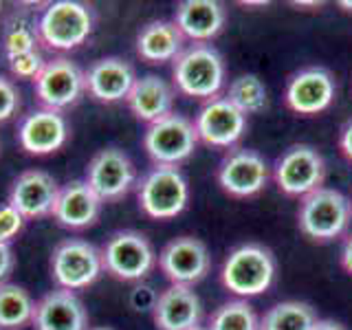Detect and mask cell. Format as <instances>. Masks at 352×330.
I'll return each mask as SVG.
<instances>
[{
    "label": "cell",
    "instance_id": "obj_1",
    "mask_svg": "<svg viewBox=\"0 0 352 330\" xmlns=\"http://www.w3.org/2000/svg\"><path fill=\"white\" fill-rule=\"evenodd\" d=\"M172 77L176 91L192 99L220 97L225 86V60L212 44H190L172 62Z\"/></svg>",
    "mask_w": 352,
    "mask_h": 330
},
{
    "label": "cell",
    "instance_id": "obj_2",
    "mask_svg": "<svg viewBox=\"0 0 352 330\" xmlns=\"http://www.w3.org/2000/svg\"><path fill=\"white\" fill-rule=\"evenodd\" d=\"M275 275H278V262L271 249L258 242H247L229 251L220 269V282L229 293L238 295V300H247L269 291Z\"/></svg>",
    "mask_w": 352,
    "mask_h": 330
},
{
    "label": "cell",
    "instance_id": "obj_3",
    "mask_svg": "<svg viewBox=\"0 0 352 330\" xmlns=\"http://www.w3.org/2000/svg\"><path fill=\"white\" fill-rule=\"evenodd\" d=\"M352 201L333 187H319L302 198L297 209L300 231L313 242H333L350 229Z\"/></svg>",
    "mask_w": 352,
    "mask_h": 330
},
{
    "label": "cell",
    "instance_id": "obj_4",
    "mask_svg": "<svg viewBox=\"0 0 352 330\" xmlns=\"http://www.w3.org/2000/svg\"><path fill=\"white\" fill-rule=\"evenodd\" d=\"M40 44L53 51H71L93 33V11L77 0H55L38 16Z\"/></svg>",
    "mask_w": 352,
    "mask_h": 330
},
{
    "label": "cell",
    "instance_id": "obj_5",
    "mask_svg": "<svg viewBox=\"0 0 352 330\" xmlns=\"http://www.w3.org/2000/svg\"><path fill=\"white\" fill-rule=\"evenodd\" d=\"M141 212L154 220H170L185 212L190 203V185L179 168L154 165L137 185Z\"/></svg>",
    "mask_w": 352,
    "mask_h": 330
},
{
    "label": "cell",
    "instance_id": "obj_6",
    "mask_svg": "<svg viewBox=\"0 0 352 330\" xmlns=\"http://www.w3.org/2000/svg\"><path fill=\"white\" fill-rule=\"evenodd\" d=\"M99 251L104 271L121 282H143L157 264V253L150 240L132 229L115 231Z\"/></svg>",
    "mask_w": 352,
    "mask_h": 330
},
{
    "label": "cell",
    "instance_id": "obj_7",
    "mask_svg": "<svg viewBox=\"0 0 352 330\" xmlns=\"http://www.w3.org/2000/svg\"><path fill=\"white\" fill-rule=\"evenodd\" d=\"M196 146L198 135L194 121L179 113H172L159 119L157 124H150L143 135V150L148 152L154 165L179 168L196 152Z\"/></svg>",
    "mask_w": 352,
    "mask_h": 330
},
{
    "label": "cell",
    "instance_id": "obj_8",
    "mask_svg": "<svg viewBox=\"0 0 352 330\" xmlns=\"http://www.w3.org/2000/svg\"><path fill=\"white\" fill-rule=\"evenodd\" d=\"M273 179L282 194L304 198L317 192L326 179L324 157L313 146L295 143V146L286 148L275 161Z\"/></svg>",
    "mask_w": 352,
    "mask_h": 330
},
{
    "label": "cell",
    "instance_id": "obj_9",
    "mask_svg": "<svg viewBox=\"0 0 352 330\" xmlns=\"http://www.w3.org/2000/svg\"><path fill=\"white\" fill-rule=\"evenodd\" d=\"M104 273L102 251L82 238L62 240L53 249L51 275L55 284L66 291H80L91 286Z\"/></svg>",
    "mask_w": 352,
    "mask_h": 330
},
{
    "label": "cell",
    "instance_id": "obj_10",
    "mask_svg": "<svg viewBox=\"0 0 352 330\" xmlns=\"http://www.w3.org/2000/svg\"><path fill=\"white\" fill-rule=\"evenodd\" d=\"M337 82L324 66H306L293 73L286 82L284 102L291 113L300 117L322 115L335 104Z\"/></svg>",
    "mask_w": 352,
    "mask_h": 330
},
{
    "label": "cell",
    "instance_id": "obj_11",
    "mask_svg": "<svg viewBox=\"0 0 352 330\" xmlns=\"http://www.w3.org/2000/svg\"><path fill=\"white\" fill-rule=\"evenodd\" d=\"M216 179L220 190L234 198L258 196L271 179L269 163L256 150L236 148L220 161Z\"/></svg>",
    "mask_w": 352,
    "mask_h": 330
},
{
    "label": "cell",
    "instance_id": "obj_12",
    "mask_svg": "<svg viewBox=\"0 0 352 330\" xmlns=\"http://www.w3.org/2000/svg\"><path fill=\"white\" fill-rule=\"evenodd\" d=\"M135 181V163L119 148L99 150L86 168V183L102 203L121 201L132 190Z\"/></svg>",
    "mask_w": 352,
    "mask_h": 330
},
{
    "label": "cell",
    "instance_id": "obj_13",
    "mask_svg": "<svg viewBox=\"0 0 352 330\" xmlns=\"http://www.w3.org/2000/svg\"><path fill=\"white\" fill-rule=\"evenodd\" d=\"M159 269L170 284L194 286L207 278L212 269V256L203 240L194 236H179L170 240L159 253Z\"/></svg>",
    "mask_w": 352,
    "mask_h": 330
},
{
    "label": "cell",
    "instance_id": "obj_14",
    "mask_svg": "<svg viewBox=\"0 0 352 330\" xmlns=\"http://www.w3.org/2000/svg\"><path fill=\"white\" fill-rule=\"evenodd\" d=\"M33 88L42 108L62 113L64 108L77 104V99L86 91L84 71L69 58L47 60L42 73L33 82Z\"/></svg>",
    "mask_w": 352,
    "mask_h": 330
},
{
    "label": "cell",
    "instance_id": "obj_15",
    "mask_svg": "<svg viewBox=\"0 0 352 330\" xmlns=\"http://www.w3.org/2000/svg\"><path fill=\"white\" fill-rule=\"evenodd\" d=\"M198 141L212 148H234L247 132V115L227 97H214L205 102L194 119Z\"/></svg>",
    "mask_w": 352,
    "mask_h": 330
},
{
    "label": "cell",
    "instance_id": "obj_16",
    "mask_svg": "<svg viewBox=\"0 0 352 330\" xmlns=\"http://www.w3.org/2000/svg\"><path fill=\"white\" fill-rule=\"evenodd\" d=\"M66 141H69V124L58 110H31L29 115L22 117L18 126L20 148L29 154H36V157H47V154L58 152Z\"/></svg>",
    "mask_w": 352,
    "mask_h": 330
},
{
    "label": "cell",
    "instance_id": "obj_17",
    "mask_svg": "<svg viewBox=\"0 0 352 330\" xmlns=\"http://www.w3.org/2000/svg\"><path fill=\"white\" fill-rule=\"evenodd\" d=\"M60 185L49 172L27 170L14 181L9 190V205L31 220L53 214V205L58 201Z\"/></svg>",
    "mask_w": 352,
    "mask_h": 330
},
{
    "label": "cell",
    "instance_id": "obj_18",
    "mask_svg": "<svg viewBox=\"0 0 352 330\" xmlns=\"http://www.w3.org/2000/svg\"><path fill=\"white\" fill-rule=\"evenodd\" d=\"M84 82L86 93L93 99L104 104H115L128 97L130 88L137 82V75L130 62L110 55V58L95 60L88 66L84 71Z\"/></svg>",
    "mask_w": 352,
    "mask_h": 330
},
{
    "label": "cell",
    "instance_id": "obj_19",
    "mask_svg": "<svg viewBox=\"0 0 352 330\" xmlns=\"http://www.w3.org/2000/svg\"><path fill=\"white\" fill-rule=\"evenodd\" d=\"M203 306L192 286L170 284L161 291L152 308V319L159 330H194L201 326Z\"/></svg>",
    "mask_w": 352,
    "mask_h": 330
},
{
    "label": "cell",
    "instance_id": "obj_20",
    "mask_svg": "<svg viewBox=\"0 0 352 330\" xmlns=\"http://www.w3.org/2000/svg\"><path fill=\"white\" fill-rule=\"evenodd\" d=\"M31 324L36 330H86L88 313L73 291L55 289L36 302Z\"/></svg>",
    "mask_w": 352,
    "mask_h": 330
},
{
    "label": "cell",
    "instance_id": "obj_21",
    "mask_svg": "<svg viewBox=\"0 0 352 330\" xmlns=\"http://www.w3.org/2000/svg\"><path fill=\"white\" fill-rule=\"evenodd\" d=\"M174 25L185 40L194 44H209L225 29L227 11L216 0H185L176 5Z\"/></svg>",
    "mask_w": 352,
    "mask_h": 330
},
{
    "label": "cell",
    "instance_id": "obj_22",
    "mask_svg": "<svg viewBox=\"0 0 352 330\" xmlns=\"http://www.w3.org/2000/svg\"><path fill=\"white\" fill-rule=\"evenodd\" d=\"M102 201L86 181H71L60 187L58 201L53 205V218L66 229H86L99 218Z\"/></svg>",
    "mask_w": 352,
    "mask_h": 330
},
{
    "label": "cell",
    "instance_id": "obj_23",
    "mask_svg": "<svg viewBox=\"0 0 352 330\" xmlns=\"http://www.w3.org/2000/svg\"><path fill=\"white\" fill-rule=\"evenodd\" d=\"M126 104L143 124H157L159 119L174 113V88L159 75H143L130 88Z\"/></svg>",
    "mask_w": 352,
    "mask_h": 330
},
{
    "label": "cell",
    "instance_id": "obj_24",
    "mask_svg": "<svg viewBox=\"0 0 352 330\" xmlns=\"http://www.w3.org/2000/svg\"><path fill=\"white\" fill-rule=\"evenodd\" d=\"M183 49L185 38L172 20H152L137 36V53L148 64L174 62Z\"/></svg>",
    "mask_w": 352,
    "mask_h": 330
},
{
    "label": "cell",
    "instance_id": "obj_25",
    "mask_svg": "<svg viewBox=\"0 0 352 330\" xmlns=\"http://www.w3.org/2000/svg\"><path fill=\"white\" fill-rule=\"evenodd\" d=\"M0 44H3L5 58H14L20 53L38 51L40 33L38 18L29 14L27 9H16L5 18V25L0 29Z\"/></svg>",
    "mask_w": 352,
    "mask_h": 330
},
{
    "label": "cell",
    "instance_id": "obj_26",
    "mask_svg": "<svg viewBox=\"0 0 352 330\" xmlns=\"http://www.w3.org/2000/svg\"><path fill=\"white\" fill-rule=\"evenodd\" d=\"M36 302L18 284H0V330H22L33 322Z\"/></svg>",
    "mask_w": 352,
    "mask_h": 330
},
{
    "label": "cell",
    "instance_id": "obj_27",
    "mask_svg": "<svg viewBox=\"0 0 352 330\" xmlns=\"http://www.w3.org/2000/svg\"><path fill=\"white\" fill-rule=\"evenodd\" d=\"M315 324L317 315L313 306L297 300L273 304L260 317V330H313Z\"/></svg>",
    "mask_w": 352,
    "mask_h": 330
},
{
    "label": "cell",
    "instance_id": "obj_28",
    "mask_svg": "<svg viewBox=\"0 0 352 330\" xmlns=\"http://www.w3.org/2000/svg\"><path fill=\"white\" fill-rule=\"evenodd\" d=\"M225 97L245 115H256L269 104L267 86H264V82L253 73L238 75L236 80L229 84V91Z\"/></svg>",
    "mask_w": 352,
    "mask_h": 330
},
{
    "label": "cell",
    "instance_id": "obj_29",
    "mask_svg": "<svg viewBox=\"0 0 352 330\" xmlns=\"http://www.w3.org/2000/svg\"><path fill=\"white\" fill-rule=\"evenodd\" d=\"M205 328L207 330H260V319L247 300H231L216 308Z\"/></svg>",
    "mask_w": 352,
    "mask_h": 330
},
{
    "label": "cell",
    "instance_id": "obj_30",
    "mask_svg": "<svg viewBox=\"0 0 352 330\" xmlns=\"http://www.w3.org/2000/svg\"><path fill=\"white\" fill-rule=\"evenodd\" d=\"M7 64H9L11 75L18 77V80H31V82H36V77L42 73L47 60H44V55L38 49V51H29V53L14 55V58L7 60Z\"/></svg>",
    "mask_w": 352,
    "mask_h": 330
},
{
    "label": "cell",
    "instance_id": "obj_31",
    "mask_svg": "<svg viewBox=\"0 0 352 330\" xmlns=\"http://www.w3.org/2000/svg\"><path fill=\"white\" fill-rule=\"evenodd\" d=\"M22 227H25V216L9 203L0 205V242L9 245V242L22 231Z\"/></svg>",
    "mask_w": 352,
    "mask_h": 330
},
{
    "label": "cell",
    "instance_id": "obj_32",
    "mask_svg": "<svg viewBox=\"0 0 352 330\" xmlns=\"http://www.w3.org/2000/svg\"><path fill=\"white\" fill-rule=\"evenodd\" d=\"M20 110V93L16 84L0 75V124H5Z\"/></svg>",
    "mask_w": 352,
    "mask_h": 330
},
{
    "label": "cell",
    "instance_id": "obj_33",
    "mask_svg": "<svg viewBox=\"0 0 352 330\" xmlns=\"http://www.w3.org/2000/svg\"><path fill=\"white\" fill-rule=\"evenodd\" d=\"M157 297L159 293H154L152 286L137 282L135 289L130 291V306L135 308V311H152L154 304H157Z\"/></svg>",
    "mask_w": 352,
    "mask_h": 330
},
{
    "label": "cell",
    "instance_id": "obj_34",
    "mask_svg": "<svg viewBox=\"0 0 352 330\" xmlns=\"http://www.w3.org/2000/svg\"><path fill=\"white\" fill-rule=\"evenodd\" d=\"M14 251H11L9 245H3L0 242V284H3L7 280V275L11 273V269H14Z\"/></svg>",
    "mask_w": 352,
    "mask_h": 330
},
{
    "label": "cell",
    "instance_id": "obj_35",
    "mask_svg": "<svg viewBox=\"0 0 352 330\" xmlns=\"http://www.w3.org/2000/svg\"><path fill=\"white\" fill-rule=\"evenodd\" d=\"M339 150L352 163V119L346 121L344 128L339 132Z\"/></svg>",
    "mask_w": 352,
    "mask_h": 330
},
{
    "label": "cell",
    "instance_id": "obj_36",
    "mask_svg": "<svg viewBox=\"0 0 352 330\" xmlns=\"http://www.w3.org/2000/svg\"><path fill=\"white\" fill-rule=\"evenodd\" d=\"M339 262H341V269L348 275H352V234H348L344 240V247H341V253H339Z\"/></svg>",
    "mask_w": 352,
    "mask_h": 330
},
{
    "label": "cell",
    "instance_id": "obj_37",
    "mask_svg": "<svg viewBox=\"0 0 352 330\" xmlns=\"http://www.w3.org/2000/svg\"><path fill=\"white\" fill-rule=\"evenodd\" d=\"M313 330H348V328L344 324L335 322V319H317Z\"/></svg>",
    "mask_w": 352,
    "mask_h": 330
},
{
    "label": "cell",
    "instance_id": "obj_38",
    "mask_svg": "<svg viewBox=\"0 0 352 330\" xmlns=\"http://www.w3.org/2000/svg\"><path fill=\"white\" fill-rule=\"evenodd\" d=\"M337 5H339L341 9H344L346 14H352V0H339Z\"/></svg>",
    "mask_w": 352,
    "mask_h": 330
},
{
    "label": "cell",
    "instance_id": "obj_39",
    "mask_svg": "<svg viewBox=\"0 0 352 330\" xmlns=\"http://www.w3.org/2000/svg\"><path fill=\"white\" fill-rule=\"evenodd\" d=\"M86 330H113V328H108V326H97V328H91V326H88Z\"/></svg>",
    "mask_w": 352,
    "mask_h": 330
},
{
    "label": "cell",
    "instance_id": "obj_40",
    "mask_svg": "<svg viewBox=\"0 0 352 330\" xmlns=\"http://www.w3.org/2000/svg\"><path fill=\"white\" fill-rule=\"evenodd\" d=\"M194 330H207L205 326H198V328H194Z\"/></svg>",
    "mask_w": 352,
    "mask_h": 330
},
{
    "label": "cell",
    "instance_id": "obj_41",
    "mask_svg": "<svg viewBox=\"0 0 352 330\" xmlns=\"http://www.w3.org/2000/svg\"><path fill=\"white\" fill-rule=\"evenodd\" d=\"M0 9H3V3H0Z\"/></svg>",
    "mask_w": 352,
    "mask_h": 330
}]
</instances>
